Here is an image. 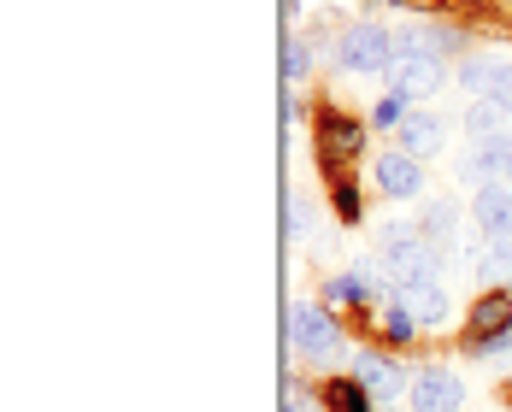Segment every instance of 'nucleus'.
<instances>
[{
    "label": "nucleus",
    "instance_id": "a211bd4d",
    "mask_svg": "<svg viewBox=\"0 0 512 412\" xmlns=\"http://www.w3.org/2000/svg\"><path fill=\"white\" fill-rule=\"evenodd\" d=\"M454 218H460V212H454V201H430V212H424V230H430V236H454Z\"/></svg>",
    "mask_w": 512,
    "mask_h": 412
},
{
    "label": "nucleus",
    "instance_id": "9d476101",
    "mask_svg": "<svg viewBox=\"0 0 512 412\" xmlns=\"http://www.w3.org/2000/svg\"><path fill=\"white\" fill-rule=\"evenodd\" d=\"M401 295V307L418 318V324H442L448 307H454V295H448V283L442 277H424V283H407V289H395Z\"/></svg>",
    "mask_w": 512,
    "mask_h": 412
},
{
    "label": "nucleus",
    "instance_id": "39448f33",
    "mask_svg": "<svg viewBox=\"0 0 512 412\" xmlns=\"http://www.w3.org/2000/svg\"><path fill=\"white\" fill-rule=\"evenodd\" d=\"M407 395H412V412H460L465 407V383L448 365H424L407 383Z\"/></svg>",
    "mask_w": 512,
    "mask_h": 412
},
{
    "label": "nucleus",
    "instance_id": "5701e85b",
    "mask_svg": "<svg viewBox=\"0 0 512 412\" xmlns=\"http://www.w3.org/2000/svg\"><path fill=\"white\" fill-rule=\"evenodd\" d=\"M389 6H412V0H389Z\"/></svg>",
    "mask_w": 512,
    "mask_h": 412
},
{
    "label": "nucleus",
    "instance_id": "4be33fe9",
    "mask_svg": "<svg viewBox=\"0 0 512 412\" xmlns=\"http://www.w3.org/2000/svg\"><path fill=\"white\" fill-rule=\"evenodd\" d=\"M312 59L307 53H301V42H283V77H289V83H301V71H307Z\"/></svg>",
    "mask_w": 512,
    "mask_h": 412
},
{
    "label": "nucleus",
    "instance_id": "20e7f679",
    "mask_svg": "<svg viewBox=\"0 0 512 412\" xmlns=\"http://www.w3.org/2000/svg\"><path fill=\"white\" fill-rule=\"evenodd\" d=\"M336 48H342V71H354V77H377L395 65V36L383 24H348Z\"/></svg>",
    "mask_w": 512,
    "mask_h": 412
},
{
    "label": "nucleus",
    "instance_id": "f8f14e48",
    "mask_svg": "<svg viewBox=\"0 0 512 412\" xmlns=\"http://www.w3.org/2000/svg\"><path fill=\"white\" fill-rule=\"evenodd\" d=\"M465 171H471V177H483V183L512 177V136H489V142H477V154H471Z\"/></svg>",
    "mask_w": 512,
    "mask_h": 412
},
{
    "label": "nucleus",
    "instance_id": "ddd939ff",
    "mask_svg": "<svg viewBox=\"0 0 512 412\" xmlns=\"http://www.w3.org/2000/svg\"><path fill=\"white\" fill-rule=\"evenodd\" d=\"M354 377L371 389V395H377V401H395V395H401V383H407V377L383 360V354H359V360H354Z\"/></svg>",
    "mask_w": 512,
    "mask_h": 412
},
{
    "label": "nucleus",
    "instance_id": "4468645a",
    "mask_svg": "<svg viewBox=\"0 0 512 412\" xmlns=\"http://www.w3.org/2000/svg\"><path fill=\"white\" fill-rule=\"evenodd\" d=\"M324 401H330V412H371V389L359 377H342V383L324 389Z\"/></svg>",
    "mask_w": 512,
    "mask_h": 412
},
{
    "label": "nucleus",
    "instance_id": "f03ea898",
    "mask_svg": "<svg viewBox=\"0 0 512 412\" xmlns=\"http://www.w3.org/2000/svg\"><path fill=\"white\" fill-rule=\"evenodd\" d=\"M383 271L395 277V289H407V283H424V277H442V254L418 230H395V236H383Z\"/></svg>",
    "mask_w": 512,
    "mask_h": 412
},
{
    "label": "nucleus",
    "instance_id": "1a4fd4ad",
    "mask_svg": "<svg viewBox=\"0 0 512 412\" xmlns=\"http://www.w3.org/2000/svg\"><path fill=\"white\" fill-rule=\"evenodd\" d=\"M318 148H324V159H359L365 130H359L348 112H318Z\"/></svg>",
    "mask_w": 512,
    "mask_h": 412
},
{
    "label": "nucleus",
    "instance_id": "6e6552de",
    "mask_svg": "<svg viewBox=\"0 0 512 412\" xmlns=\"http://www.w3.org/2000/svg\"><path fill=\"white\" fill-rule=\"evenodd\" d=\"M395 142H401L412 159H436L442 148H448V124H442L436 112H412L407 124L395 130Z\"/></svg>",
    "mask_w": 512,
    "mask_h": 412
},
{
    "label": "nucleus",
    "instance_id": "dca6fc26",
    "mask_svg": "<svg viewBox=\"0 0 512 412\" xmlns=\"http://www.w3.org/2000/svg\"><path fill=\"white\" fill-rule=\"evenodd\" d=\"M371 118H377V124H389V130H401V124L412 118V95H401V89H389V95L377 101V112H371Z\"/></svg>",
    "mask_w": 512,
    "mask_h": 412
},
{
    "label": "nucleus",
    "instance_id": "7ed1b4c3",
    "mask_svg": "<svg viewBox=\"0 0 512 412\" xmlns=\"http://www.w3.org/2000/svg\"><path fill=\"white\" fill-rule=\"evenodd\" d=\"M289 348H295L301 360H312V365H330L336 354H342V330H336L318 307L289 301Z\"/></svg>",
    "mask_w": 512,
    "mask_h": 412
},
{
    "label": "nucleus",
    "instance_id": "f257e3e1",
    "mask_svg": "<svg viewBox=\"0 0 512 412\" xmlns=\"http://www.w3.org/2000/svg\"><path fill=\"white\" fill-rule=\"evenodd\" d=\"M442 36H424V30H407L401 42H395V65H389V77H395V89L412 95V101H430L442 83H448V59H442Z\"/></svg>",
    "mask_w": 512,
    "mask_h": 412
},
{
    "label": "nucleus",
    "instance_id": "412c9836",
    "mask_svg": "<svg viewBox=\"0 0 512 412\" xmlns=\"http://www.w3.org/2000/svg\"><path fill=\"white\" fill-rule=\"evenodd\" d=\"M330 195H336V212H342V218H359V189H354V183H342V177H336V183H330Z\"/></svg>",
    "mask_w": 512,
    "mask_h": 412
},
{
    "label": "nucleus",
    "instance_id": "9b49d317",
    "mask_svg": "<svg viewBox=\"0 0 512 412\" xmlns=\"http://www.w3.org/2000/svg\"><path fill=\"white\" fill-rule=\"evenodd\" d=\"M495 330H512V301H507V289H489V295L471 307V336H477V348H483Z\"/></svg>",
    "mask_w": 512,
    "mask_h": 412
},
{
    "label": "nucleus",
    "instance_id": "f3484780",
    "mask_svg": "<svg viewBox=\"0 0 512 412\" xmlns=\"http://www.w3.org/2000/svg\"><path fill=\"white\" fill-rule=\"evenodd\" d=\"M465 130H471V136H483V142H489V130L501 136V106H495V101H477L471 112H465Z\"/></svg>",
    "mask_w": 512,
    "mask_h": 412
},
{
    "label": "nucleus",
    "instance_id": "0eeeda50",
    "mask_svg": "<svg viewBox=\"0 0 512 412\" xmlns=\"http://www.w3.org/2000/svg\"><path fill=\"white\" fill-rule=\"evenodd\" d=\"M471 218L483 224L489 242H495V236H512V189L507 183H483V189L471 195Z\"/></svg>",
    "mask_w": 512,
    "mask_h": 412
},
{
    "label": "nucleus",
    "instance_id": "423d86ee",
    "mask_svg": "<svg viewBox=\"0 0 512 412\" xmlns=\"http://www.w3.org/2000/svg\"><path fill=\"white\" fill-rule=\"evenodd\" d=\"M377 189L395 195V201L424 195V159H412L407 148H389V154L377 159Z\"/></svg>",
    "mask_w": 512,
    "mask_h": 412
},
{
    "label": "nucleus",
    "instance_id": "aec40b11",
    "mask_svg": "<svg viewBox=\"0 0 512 412\" xmlns=\"http://www.w3.org/2000/svg\"><path fill=\"white\" fill-rule=\"evenodd\" d=\"M412 330H418V318L401 307V295H395V307H389V342H412Z\"/></svg>",
    "mask_w": 512,
    "mask_h": 412
},
{
    "label": "nucleus",
    "instance_id": "6ab92c4d",
    "mask_svg": "<svg viewBox=\"0 0 512 412\" xmlns=\"http://www.w3.org/2000/svg\"><path fill=\"white\" fill-rule=\"evenodd\" d=\"M483 101H495L501 112H512V59L495 71V77H489V95H483Z\"/></svg>",
    "mask_w": 512,
    "mask_h": 412
},
{
    "label": "nucleus",
    "instance_id": "2eb2a0df",
    "mask_svg": "<svg viewBox=\"0 0 512 412\" xmlns=\"http://www.w3.org/2000/svg\"><path fill=\"white\" fill-rule=\"evenodd\" d=\"M365 295H371V271H342V277L330 283V301H336V307H359Z\"/></svg>",
    "mask_w": 512,
    "mask_h": 412
}]
</instances>
